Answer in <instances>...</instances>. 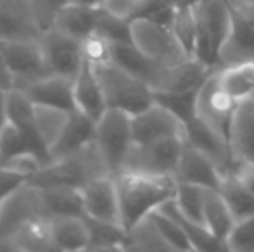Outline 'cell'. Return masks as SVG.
Masks as SVG:
<instances>
[{
  "mask_svg": "<svg viewBox=\"0 0 254 252\" xmlns=\"http://www.w3.org/2000/svg\"><path fill=\"white\" fill-rule=\"evenodd\" d=\"M114 180L120 195L121 225L125 230L137 225L159 205L173 199L178 183L175 176L142 175L131 171H121Z\"/></svg>",
  "mask_w": 254,
  "mask_h": 252,
  "instance_id": "1",
  "label": "cell"
},
{
  "mask_svg": "<svg viewBox=\"0 0 254 252\" xmlns=\"http://www.w3.org/2000/svg\"><path fill=\"white\" fill-rule=\"evenodd\" d=\"M106 175H111V171L94 140L66 157L54 159L49 164L42 166L33 176L28 178V183L40 189L59 185L81 189L88 182Z\"/></svg>",
  "mask_w": 254,
  "mask_h": 252,
  "instance_id": "2",
  "label": "cell"
},
{
  "mask_svg": "<svg viewBox=\"0 0 254 252\" xmlns=\"http://www.w3.org/2000/svg\"><path fill=\"white\" fill-rule=\"evenodd\" d=\"M92 67L95 69L99 83L102 87L107 107L120 109L133 116L156 102L152 88L130 71L118 66L116 62L107 61Z\"/></svg>",
  "mask_w": 254,
  "mask_h": 252,
  "instance_id": "3",
  "label": "cell"
},
{
  "mask_svg": "<svg viewBox=\"0 0 254 252\" xmlns=\"http://www.w3.org/2000/svg\"><path fill=\"white\" fill-rule=\"evenodd\" d=\"M130 37L131 44L154 62L173 66L192 57L168 24H163L151 17L131 19Z\"/></svg>",
  "mask_w": 254,
  "mask_h": 252,
  "instance_id": "4",
  "label": "cell"
},
{
  "mask_svg": "<svg viewBox=\"0 0 254 252\" xmlns=\"http://www.w3.org/2000/svg\"><path fill=\"white\" fill-rule=\"evenodd\" d=\"M195 21H197V47L195 57L209 66L220 67L218 49L227 37L232 19V5L228 0H195Z\"/></svg>",
  "mask_w": 254,
  "mask_h": 252,
  "instance_id": "5",
  "label": "cell"
},
{
  "mask_svg": "<svg viewBox=\"0 0 254 252\" xmlns=\"http://www.w3.org/2000/svg\"><path fill=\"white\" fill-rule=\"evenodd\" d=\"M95 144L104 155L111 175L116 176L123 169L128 151L133 145L131 114L120 109L107 107L95 123Z\"/></svg>",
  "mask_w": 254,
  "mask_h": 252,
  "instance_id": "6",
  "label": "cell"
},
{
  "mask_svg": "<svg viewBox=\"0 0 254 252\" xmlns=\"http://www.w3.org/2000/svg\"><path fill=\"white\" fill-rule=\"evenodd\" d=\"M239 102L225 90L214 69L195 94V118L230 144V126Z\"/></svg>",
  "mask_w": 254,
  "mask_h": 252,
  "instance_id": "7",
  "label": "cell"
},
{
  "mask_svg": "<svg viewBox=\"0 0 254 252\" xmlns=\"http://www.w3.org/2000/svg\"><path fill=\"white\" fill-rule=\"evenodd\" d=\"M184 144L185 140H182V138H168V140L149 142V144H133L125 157L121 171L156 176H175Z\"/></svg>",
  "mask_w": 254,
  "mask_h": 252,
  "instance_id": "8",
  "label": "cell"
},
{
  "mask_svg": "<svg viewBox=\"0 0 254 252\" xmlns=\"http://www.w3.org/2000/svg\"><path fill=\"white\" fill-rule=\"evenodd\" d=\"M38 42H40L49 73L66 76L74 81L85 64L83 42L57 28L44 31Z\"/></svg>",
  "mask_w": 254,
  "mask_h": 252,
  "instance_id": "9",
  "label": "cell"
},
{
  "mask_svg": "<svg viewBox=\"0 0 254 252\" xmlns=\"http://www.w3.org/2000/svg\"><path fill=\"white\" fill-rule=\"evenodd\" d=\"M133 144L168 140L187 137V123L161 102H154L147 109L131 116Z\"/></svg>",
  "mask_w": 254,
  "mask_h": 252,
  "instance_id": "10",
  "label": "cell"
},
{
  "mask_svg": "<svg viewBox=\"0 0 254 252\" xmlns=\"http://www.w3.org/2000/svg\"><path fill=\"white\" fill-rule=\"evenodd\" d=\"M0 50L12 73L14 88H23L24 85L51 74L38 40L0 42Z\"/></svg>",
  "mask_w": 254,
  "mask_h": 252,
  "instance_id": "11",
  "label": "cell"
},
{
  "mask_svg": "<svg viewBox=\"0 0 254 252\" xmlns=\"http://www.w3.org/2000/svg\"><path fill=\"white\" fill-rule=\"evenodd\" d=\"M33 218H45L42 194L38 187L26 182L10 192L0 205V237L12 235Z\"/></svg>",
  "mask_w": 254,
  "mask_h": 252,
  "instance_id": "12",
  "label": "cell"
},
{
  "mask_svg": "<svg viewBox=\"0 0 254 252\" xmlns=\"http://www.w3.org/2000/svg\"><path fill=\"white\" fill-rule=\"evenodd\" d=\"M80 190L87 218L111 223V225H121L120 195H118L114 176H99L83 185Z\"/></svg>",
  "mask_w": 254,
  "mask_h": 252,
  "instance_id": "13",
  "label": "cell"
},
{
  "mask_svg": "<svg viewBox=\"0 0 254 252\" xmlns=\"http://www.w3.org/2000/svg\"><path fill=\"white\" fill-rule=\"evenodd\" d=\"M223 173L214 164V161L197 147L185 142L178 159L175 178L177 182L190 183L204 189H220L223 182Z\"/></svg>",
  "mask_w": 254,
  "mask_h": 252,
  "instance_id": "14",
  "label": "cell"
},
{
  "mask_svg": "<svg viewBox=\"0 0 254 252\" xmlns=\"http://www.w3.org/2000/svg\"><path fill=\"white\" fill-rule=\"evenodd\" d=\"M40 35L30 0H0V42L38 40Z\"/></svg>",
  "mask_w": 254,
  "mask_h": 252,
  "instance_id": "15",
  "label": "cell"
},
{
  "mask_svg": "<svg viewBox=\"0 0 254 252\" xmlns=\"http://www.w3.org/2000/svg\"><path fill=\"white\" fill-rule=\"evenodd\" d=\"M7 121L12 123L23 133V137L30 144L31 151L45 164L52 161L51 152L45 147V144L40 138V133H38L37 119H35V104L17 88H10L7 92Z\"/></svg>",
  "mask_w": 254,
  "mask_h": 252,
  "instance_id": "16",
  "label": "cell"
},
{
  "mask_svg": "<svg viewBox=\"0 0 254 252\" xmlns=\"http://www.w3.org/2000/svg\"><path fill=\"white\" fill-rule=\"evenodd\" d=\"M241 62H254V26L232 7L230 26L218 49V64L221 67Z\"/></svg>",
  "mask_w": 254,
  "mask_h": 252,
  "instance_id": "17",
  "label": "cell"
},
{
  "mask_svg": "<svg viewBox=\"0 0 254 252\" xmlns=\"http://www.w3.org/2000/svg\"><path fill=\"white\" fill-rule=\"evenodd\" d=\"M21 90L33 104L51 105V107L63 109V111H74V81L59 74H47V76L35 80L24 85Z\"/></svg>",
  "mask_w": 254,
  "mask_h": 252,
  "instance_id": "18",
  "label": "cell"
},
{
  "mask_svg": "<svg viewBox=\"0 0 254 252\" xmlns=\"http://www.w3.org/2000/svg\"><path fill=\"white\" fill-rule=\"evenodd\" d=\"M95 119L81 112L80 109H74L67 116V121L63 131L59 133L57 140L51 147V159H61L73 152L80 151L87 144L94 142L95 138Z\"/></svg>",
  "mask_w": 254,
  "mask_h": 252,
  "instance_id": "19",
  "label": "cell"
},
{
  "mask_svg": "<svg viewBox=\"0 0 254 252\" xmlns=\"http://www.w3.org/2000/svg\"><path fill=\"white\" fill-rule=\"evenodd\" d=\"M230 149L234 162L254 161V97L241 101L235 107L230 126Z\"/></svg>",
  "mask_w": 254,
  "mask_h": 252,
  "instance_id": "20",
  "label": "cell"
},
{
  "mask_svg": "<svg viewBox=\"0 0 254 252\" xmlns=\"http://www.w3.org/2000/svg\"><path fill=\"white\" fill-rule=\"evenodd\" d=\"M74 102H76V109H80L81 112L90 116L95 121L107 109L106 97H104L95 69L87 61L81 67L80 74L74 78Z\"/></svg>",
  "mask_w": 254,
  "mask_h": 252,
  "instance_id": "21",
  "label": "cell"
},
{
  "mask_svg": "<svg viewBox=\"0 0 254 252\" xmlns=\"http://www.w3.org/2000/svg\"><path fill=\"white\" fill-rule=\"evenodd\" d=\"M52 240L56 251H88L90 228L85 216H57L51 219Z\"/></svg>",
  "mask_w": 254,
  "mask_h": 252,
  "instance_id": "22",
  "label": "cell"
},
{
  "mask_svg": "<svg viewBox=\"0 0 254 252\" xmlns=\"http://www.w3.org/2000/svg\"><path fill=\"white\" fill-rule=\"evenodd\" d=\"M40 194L44 214L47 219L57 218V216H85L80 189L63 185L44 187V189H40Z\"/></svg>",
  "mask_w": 254,
  "mask_h": 252,
  "instance_id": "23",
  "label": "cell"
},
{
  "mask_svg": "<svg viewBox=\"0 0 254 252\" xmlns=\"http://www.w3.org/2000/svg\"><path fill=\"white\" fill-rule=\"evenodd\" d=\"M202 221L206 228L225 244L230 230L235 225L234 214L228 209L223 195L216 189H206L202 199Z\"/></svg>",
  "mask_w": 254,
  "mask_h": 252,
  "instance_id": "24",
  "label": "cell"
},
{
  "mask_svg": "<svg viewBox=\"0 0 254 252\" xmlns=\"http://www.w3.org/2000/svg\"><path fill=\"white\" fill-rule=\"evenodd\" d=\"M97 17H99V7H88L80 5V3H67L61 10L59 17L56 21L57 30L71 35L83 42L90 35L95 33L97 28Z\"/></svg>",
  "mask_w": 254,
  "mask_h": 252,
  "instance_id": "25",
  "label": "cell"
},
{
  "mask_svg": "<svg viewBox=\"0 0 254 252\" xmlns=\"http://www.w3.org/2000/svg\"><path fill=\"white\" fill-rule=\"evenodd\" d=\"M157 209L168 212V214L173 216V218L180 223V226L184 228V232L187 233L194 251H227L225 244L221 242V240H218L206 226L201 225V223L192 221L190 218H187V216L178 209L177 202H175V197L170 199V201H166Z\"/></svg>",
  "mask_w": 254,
  "mask_h": 252,
  "instance_id": "26",
  "label": "cell"
},
{
  "mask_svg": "<svg viewBox=\"0 0 254 252\" xmlns=\"http://www.w3.org/2000/svg\"><path fill=\"white\" fill-rule=\"evenodd\" d=\"M19 252H45L56 251L52 240L51 219L47 218H33L21 225L12 233Z\"/></svg>",
  "mask_w": 254,
  "mask_h": 252,
  "instance_id": "27",
  "label": "cell"
},
{
  "mask_svg": "<svg viewBox=\"0 0 254 252\" xmlns=\"http://www.w3.org/2000/svg\"><path fill=\"white\" fill-rule=\"evenodd\" d=\"M218 80L237 102L254 97V62L218 67Z\"/></svg>",
  "mask_w": 254,
  "mask_h": 252,
  "instance_id": "28",
  "label": "cell"
},
{
  "mask_svg": "<svg viewBox=\"0 0 254 252\" xmlns=\"http://www.w3.org/2000/svg\"><path fill=\"white\" fill-rule=\"evenodd\" d=\"M220 194L223 195L228 209L234 214L235 221L249 218L254 214V195L241 183L234 173H227L220 185Z\"/></svg>",
  "mask_w": 254,
  "mask_h": 252,
  "instance_id": "29",
  "label": "cell"
},
{
  "mask_svg": "<svg viewBox=\"0 0 254 252\" xmlns=\"http://www.w3.org/2000/svg\"><path fill=\"white\" fill-rule=\"evenodd\" d=\"M194 2L195 0H180L170 23L173 33L192 57H195V47H197V21H195Z\"/></svg>",
  "mask_w": 254,
  "mask_h": 252,
  "instance_id": "30",
  "label": "cell"
},
{
  "mask_svg": "<svg viewBox=\"0 0 254 252\" xmlns=\"http://www.w3.org/2000/svg\"><path fill=\"white\" fill-rule=\"evenodd\" d=\"M125 251H171V247L147 216L127 230Z\"/></svg>",
  "mask_w": 254,
  "mask_h": 252,
  "instance_id": "31",
  "label": "cell"
},
{
  "mask_svg": "<svg viewBox=\"0 0 254 252\" xmlns=\"http://www.w3.org/2000/svg\"><path fill=\"white\" fill-rule=\"evenodd\" d=\"M87 223L90 228L88 251H125L127 230L121 225H111L92 218H87Z\"/></svg>",
  "mask_w": 254,
  "mask_h": 252,
  "instance_id": "32",
  "label": "cell"
},
{
  "mask_svg": "<svg viewBox=\"0 0 254 252\" xmlns=\"http://www.w3.org/2000/svg\"><path fill=\"white\" fill-rule=\"evenodd\" d=\"M67 116H69V112L63 111V109L35 104V119H37L38 133H40L42 142H44L49 151H51L54 142L57 140L59 133L63 131L64 125L67 121Z\"/></svg>",
  "mask_w": 254,
  "mask_h": 252,
  "instance_id": "33",
  "label": "cell"
},
{
  "mask_svg": "<svg viewBox=\"0 0 254 252\" xmlns=\"http://www.w3.org/2000/svg\"><path fill=\"white\" fill-rule=\"evenodd\" d=\"M151 219L154 221V225L157 226V230L161 232V235L164 237L168 244H170L171 251H194L192 249V244L189 240L187 233L184 232V228L180 226V223L170 216L168 212L161 211V209H156L152 211Z\"/></svg>",
  "mask_w": 254,
  "mask_h": 252,
  "instance_id": "34",
  "label": "cell"
},
{
  "mask_svg": "<svg viewBox=\"0 0 254 252\" xmlns=\"http://www.w3.org/2000/svg\"><path fill=\"white\" fill-rule=\"evenodd\" d=\"M204 187L190 185V183H177V192H175V202L178 209L184 212L192 221L201 223L202 221V199H204ZM206 226V225H204Z\"/></svg>",
  "mask_w": 254,
  "mask_h": 252,
  "instance_id": "35",
  "label": "cell"
},
{
  "mask_svg": "<svg viewBox=\"0 0 254 252\" xmlns=\"http://www.w3.org/2000/svg\"><path fill=\"white\" fill-rule=\"evenodd\" d=\"M95 33L101 35L106 40H109L111 44H116V42H131L130 21L114 16V14H111L104 7H99Z\"/></svg>",
  "mask_w": 254,
  "mask_h": 252,
  "instance_id": "36",
  "label": "cell"
},
{
  "mask_svg": "<svg viewBox=\"0 0 254 252\" xmlns=\"http://www.w3.org/2000/svg\"><path fill=\"white\" fill-rule=\"evenodd\" d=\"M24 152H33L28 144V140L23 137L19 130L7 121L0 130V162L5 164L10 159L24 154ZM35 154V152H33Z\"/></svg>",
  "mask_w": 254,
  "mask_h": 252,
  "instance_id": "37",
  "label": "cell"
},
{
  "mask_svg": "<svg viewBox=\"0 0 254 252\" xmlns=\"http://www.w3.org/2000/svg\"><path fill=\"white\" fill-rule=\"evenodd\" d=\"M225 247L227 251L254 252V214L235 221L225 240Z\"/></svg>",
  "mask_w": 254,
  "mask_h": 252,
  "instance_id": "38",
  "label": "cell"
},
{
  "mask_svg": "<svg viewBox=\"0 0 254 252\" xmlns=\"http://www.w3.org/2000/svg\"><path fill=\"white\" fill-rule=\"evenodd\" d=\"M30 2L38 28L44 33V31L56 26V21L59 17L61 10L67 3H71V0H30Z\"/></svg>",
  "mask_w": 254,
  "mask_h": 252,
  "instance_id": "39",
  "label": "cell"
},
{
  "mask_svg": "<svg viewBox=\"0 0 254 252\" xmlns=\"http://www.w3.org/2000/svg\"><path fill=\"white\" fill-rule=\"evenodd\" d=\"M83 54L85 61L92 66L111 61V42L97 33L90 35L83 40Z\"/></svg>",
  "mask_w": 254,
  "mask_h": 252,
  "instance_id": "40",
  "label": "cell"
},
{
  "mask_svg": "<svg viewBox=\"0 0 254 252\" xmlns=\"http://www.w3.org/2000/svg\"><path fill=\"white\" fill-rule=\"evenodd\" d=\"M26 182H28V178L24 175L14 171V169H10V168H5V166H0V205H2L3 199H5L10 192Z\"/></svg>",
  "mask_w": 254,
  "mask_h": 252,
  "instance_id": "41",
  "label": "cell"
},
{
  "mask_svg": "<svg viewBox=\"0 0 254 252\" xmlns=\"http://www.w3.org/2000/svg\"><path fill=\"white\" fill-rule=\"evenodd\" d=\"M232 173L241 180V183L254 195V161L249 159H239L234 162Z\"/></svg>",
  "mask_w": 254,
  "mask_h": 252,
  "instance_id": "42",
  "label": "cell"
},
{
  "mask_svg": "<svg viewBox=\"0 0 254 252\" xmlns=\"http://www.w3.org/2000/svg\"><path fill=\"white\" fill-rule=\"evenodd\" d=\"M0 88H3V90L14 88L12 73H10L9 66H7V61H5V57H3L2 50H0Z\"/></svg>",
  "mask_w": 254,
  "mask_h": 252,
  "instance_id": "43",
  "label": "cell"
},
{
  "mask_svg": "<svg viewBox=\"0 0 254 252\" xmlns=\"http://www.w3.org/2000/svg\"><path fill=\"white\" fill-rule=\"evenodd\" d=\"M234 9L237 10L246 21H249V23L254 26V2L253 0H244V2L239 3V5L234 7Z\"/></svg>",
  "mask_w": 254,
  "mask_h": 252,
  "instance_id": "44",
  "label": "cell"
},
{
  "mask_svg": "<svg viewBox=\"0 0 254 252\" xmlns=\"http://www.w3.org/2000/svg\"><path fill=\"white\" fill-rule=\"evenodd\" d=\"M7 92L0 88V130L7 123Z\"/></svg>",
  "mask_w": 254,
  "mask_h": 252,
  "instance_id": "45",
  "label": "cell"
},
{
  "mask_svg": "<svg viewBox=\"0 0 254 252\" xmlns=\"http://www.w3.org/2000/svg\"><path fill=\"white\" fill-rule=\"evenodd\" d=\"M71 3H80V5L88 7H102L106 3V0H71Z\"/></svg>",
  "mask_w": 254,
  "mask_h": 252,
  "instance_id": "46",
  "label": "cell"
},
{
  "mask_svg": "<svg viewBox=\"0 0 254 252\" xmlns=\"http://www.w3.org/2000/svg\"><path fill=\"white\" fill-rule=\"evenodd\" d=\"M242 2H244V0H228V3H230L232 7H237L239 3H242Z\"/></svg>",
  "mask_w": 254,
  "mask_h": 252,
  "instance_id": "47",
  "label": "cell"
},
{
  "mask_svg": "<svg viewBox=\"0 0 254 252\" xmlns=\"http://www.w3.org/2000/svg\"><path fill=\"white\" fill-rule=\"evenodd\" d=\"M0 166H2V162H0Z\"/></svg>",
  "mask_w": 254,
  "mask_h": 252,
  "instance_id": "48",
  "label": "cell"
},
{
  "mask_svg": "<svg viewBox=\"0 0 254 252\" xmlns=\"http://www.w3.org/2000/svg\"><path fill=\"white\" fill-rule=\"evenodd\" d=\"M253 2H254V0H253Z\"/></svg>",
  "mask_w": 254,
  "mask_h": 252,
  "instance_id": "49",
  "label": "cell"
}]
</instances>
